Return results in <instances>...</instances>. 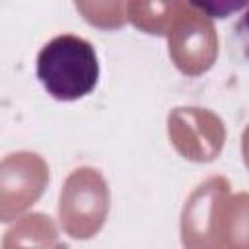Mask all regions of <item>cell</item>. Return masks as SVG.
Masks as SVG:
<instances>
[{
	"mask_svg": "<svg viewBox=\"0 0 249 249\" xmlns=\"http://www.w3.org/2000/svg\"><path fill=\"white\" fill-rule=\"evenodd\" d=\"M37 78L58 101L89 95L99 82V60L89 41L78 35H58L37 54Z\"/></svg>",
	"mask_w": 249,
	"mask_h": 249,
	"instance_id": "obj_1",
	"label": "cell"
},
{
	"mask_svg": "<svg viewBox=\"0 0 249 249\" xmlns=\"http://www.w3.org/2000/svg\"><path fill=\"white\" fill-rule=\"evenodd\" d=\"M212 19H226L249 6V0H187Z\"/></svg>",
	"mask_w": 249,
	"mask_h": 249,
	"instance_id": "obj_2",
	"label": "cell"
},
{
	"mask_svg": "<svg viewBox=\"0 0 249 249\" xmlns=\"http://www.w3.org/2000/svg\"><path fill=\"white\" fill-rule=\"evenodd\" d=\"M235 33H237V39L241 41V45L245 47V51H247V54H249V8H247V12L241 16V19L237 21Z\"/></svg>",
	"mask_w": 249,
	"mask_h": 249,
	"instance_id": "obj_3",
	"label": "cell"
}]
</instances>
